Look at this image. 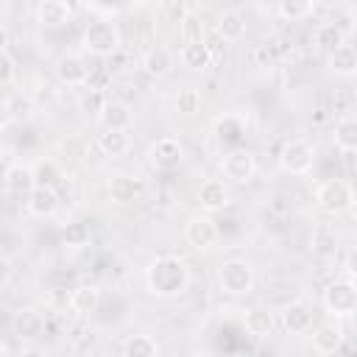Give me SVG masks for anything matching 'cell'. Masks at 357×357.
<instances>
[{
  "mask_svg": "<svg viewBox=\"0 0 357 357\" xmlns=\"http://www.w3.org/2000/svg\"><path fill=\"white\" fill-rule=\"evenodd\" d=\"M321 304H324L326 315L335 318V321L357 315V282L349 279V276L329 282L321 293Z\"/></svg>",
  "mask_w": 357,
  "mask_h": 357,
  "instance_id": "cell-4",
  "label": "cell"
},
{
  "mask_svg": "<svg viewBox=\"0 0 357 357\" xmlns=\"http://www.w3.org/2000/svg\"><path fill=\"white\" fill-rule=\"evenodd\" d=\"M145 156L156 170H176L184 162V145L178 137H159L156 142L148 145Z\"/></svg>",
  "mask_w": 357,
  "mask_h": 357,
  "instance_id": "cell-9",
  "label": "cell"
},
{
  "mask_svg": "<svg viewBox=\"0 0 357 357\" xmlns=\"http://www.w3.org/2000/svg\"><path fill=\"white\" fill-rule=\"evenodd\" d=\"M326 64H329V70L335 75L351 78V75H357V50L351 45H343V47H337V50H332L326 56Z\"/></svg>",
  "mask_w": 357,
  "mask_h": 357,
  "instance_id": "cell-29",
  "label": "cell"
},
{
  "mask_svg": "<svg viewBox=\"0 0 357 357\" xmlns=\"http://www.w3.org/2000/svg\"><path fill=\"white\" fill-rule=\"evenodd\" d=\"M95 145H98V151H100L103 156L117 159V156H126V153H128L131 137H128V131H109V128H103V131L98 134Z\"/></svg>",
  "mask_w": 357,
  "mask_h": 357,
  "instance_id": "cell-28",
  "label": "cell"
},
{
  "mask_svg": "<svg viewBox=\"0 0 357 357\" xmlns=\"http://www.w3.org/2000/svg\"><path fill=\"white\" fill-rule=\"evenodd\" d=\"M123 45V33L117 28V22L112 17H92L81 33V47L84 53L95 56V59H109L120 50Z\"/></svg>",
  "mask_w": 357,
  "mask_h": 357,
  "instance_id": "cell-2",
  "label": "cell"
},
{
  "mask_svg": "<svg viewBox=\"0 0 357 357\" xmlns=\"http://www.w3.org/2000/svg\"><path fill=\"white\" fill-rule=\"evenodd\" d=\"M310 248H312V254L321 257V259L335 257V254H337V234H335V229H329V226H318V229L312 231Z\"/></svg>",
  "mask_w": 357,
  "mask_h": 357,
  "instance_id": "cell-33",
  "label": "cell"
},
{
  "mask_svg": "<svg viewBox=\"0 0 357 357\" xmlns=\"http://www.w3.org/2000/svg\"><path fill=\"white\" fill-rule=\"evenodd\" d=\"M332 142L340 153H357V114H343L335 123Z\"/></svg>",
  "mask_w": 357,
  "mask_h": 357,
  "instance_id": "cell-23",
  "label": "cell"
},
{
  "mask_svg": "<svg viewBox=\"0 0 357 357\" xmlns=\"http://www.w3.org/2000/svg\"><path fill=\"white\" fill-rule=\"evenodd\" d=\"M184 240H187V245L195 248V251H209L212 245H218L220 229H218V223H215L209 215H195V218H190L187 226H184Z\"/></svg>",
  "mask_w": 357,
  "mask_h": 357,
  "instance_id": "cell-10",
  "label": "cell"
},
{
  "mask_svg": "<svg viewBox=\"0 0 357 357\" xmlns=\"http://www.w3.org/2000/svg\"><path fill=\"white\" fill-rule=\"evenodd\" d=\"M145 287L156 298H178L190 287V268L176 254H162L145 268Z\"/></svg>",
  "mask_w": 357,
  "mask_h": 357,
  "instance_id": "cell-1",
  "label": "cell"
},
{
  "mask_svg": "<svg viewBox=\"0 0 357 357\" xmlns=\"http://www.w3.org/2000/svg\"><path fill=\"white\" fill-rule=\"evenodd\" d=\"M343 340H346L343 324L335 321V318H329V321H324V324H318L312 329V351L321 354V357H329V354L340 351Z\"/></svg>",
  "mask_w": 357,
  "mask_h": 357,
  "instance_id": "cell-12",
  "label": "cell"
},
{
  "mask_svg": "<svg viewBox=\"0 0 357 357\" xmlns=\"http://www.w3.org/2000/svg\"><path fill=\"white\" fill-rule=\"evenodd\" d=\"M67 304H70V310H73L75 315L86 318V315H92V312L98 310V304H100V287L92 284V282H81V284H75V287L70 290Z\"/></svg>",
  "mask_w": 357,
  "mask_h": 357,
  "instance_id": "cell-18",
  "label": "cell"
},
{
  "mask_svg": "<svg viewBox=\"0 0 357 357\" xmlns=\"http://www.w3.org/2000/svg\"><path fill=\"white\" fill-rule=\"evenodd\" d=\"M3 187H6V192H8V195H22V198H28V195L36 190L33 167H31V165H25V162H11V165H6Z\"/></svg>",
  "mask_w": 357,
  "mask_h": 357,
  "instance_id": "cell-14",
  "label": "cell"
},
{
  "mask_svg": "<svg viewBox=\"0 0 357 357\" xmlns=\"http://www.w3.org/2000/svg\"><path fill=\"white\" fill-rule=\"evenodd\" d=\"M315 11V6L310 0H282L276 6V14L284 20V22H296V20H304Z\"/></svg>",
  "mask_w": 357,
  "mask_h": 357,
  "instance_id": "cell-34",
  "label": "cell"
},
{
  "mask_svg": "<svg viewBox=\"0 0 357 357\" xmlns=\"http://www.w3.org/2000/svg\"><path fill=\"white\" fill-rule=\"evenodd\" d=\"M178 59H181V64H184L187 70H192V73H201V70H206V67L215 61V56H212L206 39H204V42H192V45H181Z\"/></svg>",
  "mask_w": 357,
  "mask_h": 357,
  "instance_id": "cell-27",
  "label": "cell"
},
{
  "mask_svg": "<svg viewBox=\"0 0 357 357\" xmlns=\"http://www.w3.org/2000/svg\"><path fill=\"white\" fill-rule=\"evenodd\" d=\"M56 78L67 86H89V78H92V67L86 64L84 56L78 53H64L59 61H56Z\"/></svg>",
  "mask_w": 357,
  "mask_h": 357,
  "instance_id": "cell-11",
  "label": "cell"
},
{
  "mask_svg": "<svg viewBox=\"0 0 357 357\" xmlns=\"http://www.w3.org/2000/svg\"><path fill=\"white\" fill-rule=\"evenodd\" d=\"M142 70H145V75H151V78H165V75L173 70V53H170L167 47H162V45L148 47L145 56H142Z\"/></svg>",
  "mask_w": 357,
  "mask_h": 357,
  "instance_id": "cell-24",
  "label": "cell"
},
{
  "mask_svg": "<svg viewBox=\"0 0 357 357\" xmlns=\"http://www.w3.org/2000/svg\"><path fill=\"white\" fill-rule=\"evenodd\" d=\"M100 123L109 131H128L131 123H134V112L123 100H109L106 109H103V114H100Z\"/></svg>",
  "mask_w": 357,
  "mask_h": 357,
  "instance_id": "cell-25",
  "label": "cell"
},
{
  "mask_svg": "<svg viewBox=\"0 0 357 357\" xmlns=\"http://www.w3.org/2000/svg\"><path fill=\"white\" fill-rule=\"evenodd\" d=\"M279 321L287 335H307L312 329V310L304 301H290L282 307Z\"/></svg>",
  "mask_w": 357,
  "mask_h": 357,
  "instance_id": "cell-16",
  "label": "cell"
},
{
  "mask_svg": "<svg viewBox=\"0 0 357 357\" xmlns=\"http://www.w3.org/2000/svg\"><path fill=\"white\" fill-rule=\"evenodd\" d=\"M106 192L114 204H134L142 192V184L137 176H128V173H112L106 178Z\"/></svg>",
  "mask_w": 357,
  "mask_h": 357,
  "instance_id": "cell-17",
  "label": "cell"
},
{
  "mask_svg": "<svg viewBox=\"0 0 357 357\" xmlns=\"http://www.w3.org/2000/svg\"><path fill=\"white\" fill-rule=\"evenodd\" d=\"M220 176L229 184H248L257 176V156L243 145L220 156Z\"/></svg>",
  "mask_w": 357,
  "mask_h": 357,
  "instance_id": "cell-8",
  "label": "cell"
},
{
  "mask_svg": "<svg viewBox=\"0 0 357 357\" xmlns=\"http://www.w3.org/2000/svg\"><path fill=\"white\" fill-rule=\"evenodd\" d=\"M231 357H251V354H243V351H240V354H231Z\"/></svg>",
  "mask_w": 357,
  "mask_h": 357,
  "instance_id": "cell-43",
  "label": "cell"
},
{
  "mask_svg": "<svg viewBox=\"0 0 357 357\" xmlns=\"http://www.w3.org/2000/svg\"><path fill=\"white\" fill-rule=\"evenodd\" d=\"M201 109V92L195 89V86H181L178 92H176V112L178 114H195Z\"/></svg>",
  "mask_w": 357,
  "mask_h": 357,
  "instance_id": "cell-37",
  "label": "cell"
},
{
  "mask_svg": "<svg viewBox=\"0 0 357 357\" xmlns=\"http://www.w3.org/2000/svg\"><path fill=\"white\" fill-rule=\"evenodd\" d=\"M245 134H248V123L237 112H223V114H218L212 120V137L223 148V153L226 151H234V148H243Z\"/></svg>",
  "mask_w": 357,
  "mask_h": 357,
  "instance_id": "cell-7",
  "label": "cell"
},
{
  "mask_svg": "<svg viewBox=\"0 0 357 357\" xmlns=\"http://www.w3.org/2000/svg\"><path fill=\"white\" fill-rule=\"evenodd\" d=\"M279 167L282 173L287 176H307L315 165V145L304 137H296V139H287L279 151Z\"/></svg>",
  "mask_w": 357,
  "mask_h": 357,
  "instance_id": "cell-6",
  "label": "cell"
},
{
  "mask_svg": "<svg viewBox=\"0 0 357 357\" xmlns=\"http://www.w3.org/2000/svg\"><path fill=\"white\" fill-rule=\"evenodd\" d=\"M343 271H346L349 279L357 282V245H351V248L346 251V257H343Z\"/></svg>",
  "mask_w": 357,
  "mask_h": 357,
  "instance_id": "cell-40",
  "label": "cell"
},
{
  "mask_svg": "<svg viewBox=\"0 0 357 357\" xmlns=\"http://www.w3.org/2000/svg\"><path fill=\"white\" fill-rule=\"evenodd\" d=\"M215 33L223 39V42H240L245 36V17L237 11V8H226L218 14V22H215Z\"/></svg>",
  "mask_w": 357,
  "mask_h": 357,
  "instance_id": "cell-22",
  "label": "cell"
},
{
  "mask_svg": "<svg viewBox=\"0 0 357 357\" xmlns=\"http://www.w3.org/2000/svg\"><path fill=\"white\" fill-rule=\"evenodd\" d=\"M351 218L357 220V198H354V206H351Z\"/></svg>",
  "mask_w": 357,
  "mask_h": 357,
  "instance_id": "cell-42",
  "label": "cell"
},
{
  "mask_svg": "<svg viewBox=\"0 0 357 357\" xmlns=\"http://www.w3.org/2000/svg\"><path fill=\"white\" fill-rule=\"evenodd\" d=\"M243 326H245V332H248L251 337L265 340V337L273 335V329H276V318H273V312L265 310V307H251V310L243 312Z\"/></svg>",
  "mask_w": 357,
  "mask_h": 357,
  "instance_id": "cell-21",
  "label": "cell"
},
{
  "mask_svg": "<svg viewBox=\"0 0 357 357\" xmlns=\"http://www.w3.org/2000/svg\"><path fill=\"white\" fill-rule=\"evenodd\" d=\"M312 45L321 47V50H326V53H332V50H337V47L346 45V33H343V28L335 25V22H321V25L312 31Z\"/></svg>",
  "mask_w": 357,
  "mask_h": 357,
  "instance_id": "cell-30",
  "label": "cell"
},
{
  "mask_svg": "<svg viewBox=\"0 0 357 357\" xmlns=\"http://www.w3.org/2000/svg\"><path fill=\"white\" fill-rule=\"evenodd\" d=\"M11 326H14V335L20 340H28V343H33L36 337L45 335V318L36 310H17Z\"/></svg>",
  "mask_w": 357,
  "mask_h": 357,
  "instance_id": "cell-20",
  "label": "cell"
},
{
  "mask_svg": "<svg viewBox=\"0 0 357 357\" xmlns=\"http://www.w3.org/2000/svg\"><path fill=\"white\" fill-rule=\"evenodd\" d=\"M17 357H47V351H45L42 346H36V343H25Z\"/></svg>",
  "mask_w": 357,
  "mask_h": 357,
  "instance_id": "cell-41",
  "label": "cell"
},
{
  "mask_svg": "<svg viewBox=\"0 0 357 357\" xmlns=\"http://www.w3.org/2000/svg\"><path fill=\"white\" fill-rule=\"evenodd\" d=\"M218 287L223 296H231V298H240V296H248L254 293V284H257V273H254V265L243 257H231L226 262L218 265Z\"/></svg>",
  "mask_w": 357,
  "mask_h": 357,
  "instance_id": "cell-3",
  "label": "cell"
},
{
  "mask_svg": "<svg viewBox=\"0 0 357 357\" xmlns=\"http://www.w3.org/2000/svg\"><path fill=\"white\" fill-rule=\"evenodd\" d=\"M3 112H6L8 123H28L31 114H33V100L25 92H11L3 100Z\"/></svg>",
  "mask_w": 357,
  "mask_h": 357,
  "instance_id": "cell-31",
  "label": "cell"
},
{
  "mask_svg": "<svg viewBox=\"0 0 357 357\" xmlns=\"http://www.w3.org/2000/svg\"><path fill=\"white\" fill-rule=\"evenodd\" d=\"M14 78H17V61H14V56H11L8 47H0V84L3 86H11Z\"/></svg>",
  "mask_w": 357,
  "mask_h": 357,
  "instance_id": "cell-39",
  "label": "cell"
},
{
  "mask_svg": "<svg viewBox=\"0 0 357 357\" xmlns=\"http://www.w3.org/2000/svg\"><path fill=\"white\" fill-rule=\"evenodd\" d=\"M61 237H64V245H70V248H84V245H89L92 231H89V226H86V223L73 220V223H67V226H64Z\"/></svg>",
  "mask_w": 357,
  "mask_h": 357,
  "instance_id": "cell-35",
  "label": "cell"
},
{
  "mask_svg": "<svg viewBox=\"0 0 357 357\" xmlns=\"http://www.w3.org/2000/svg\"><path fill=\"white\" fill-rule=\"evenodd\" d=\"M33 20L42 25V28H64L73 22V6L64 3V0H39L33 6Z\"/></svg>",
  "mask_w": 357,
  "mask_h": 357,
  "instance_id": "cell-13",
  "label": "cell"
},
{
  "mask_svg": "<svg viewBox=\"0 0 357 357\" xmlns=\"http://www.w3.org/2000/svg\"><path fill=\"white\" fill-rule=\"evenodd\" d=\"M33 178L36 187H47V190H59V184L64 181V170L53 156H39L33 165Z\"/></svg>",
  "mask_w": 357,
  "mask_h": 357,
  "instance_id": "cell-26",
  "label": "cell"
},
{
  "mask_svg": "<svg viewBox=\"0 0 357 357\" xmlns=\"http://www.w3.org/2000/svg\"><path fill=\"white\" fill-rule=\"evenodd\" d=\"M25 212L31 218H53L59 212V192L56 190H47V187H36L28 198H25Z\"/></svg>",
  "mask_w": 357,
  "mask_h": 357,
  "instance_id": "cell-19",
  "label": "cell"
},
{
  "mask_svg": "<svg viewBox=\"0 0 357 357\" xmlns=\"http://www.w3.org/2000/svg\"><path fill=\"white\" fill-rule=\"evenodd\" d=\"M198 204L204 212H223L231 204V190L229 181L223 178H206L198 187Z\"/></svg>",
  "mask_w": 357,
  "mask_h": 357,
  "instance_id": "cell-15",
  "label": "cell"
},
{
  "mask_svg": "<svg viewBox=\"0 0 357 357\" xmlns=\"http://www.w3.org/2000/svg\"><path fill=\"white\" fill-rule=\"evenodd\" d=\"M178 39L181 45H192V42H204V22L195 14H187L178 22Z\"/></svg>",
  "mask_w": 357,
  "mask_h": 357,
  "instance_id": "cell-36",
  "label": "cell"
},
{
  "mask_svg": "<svg viewBox=\"0 0 357 357\" xmlns=\"http://www.w3.org/2000/svg\"><path fill=\"white\" fill-rule=\"evenodd\" d=\"M354 198H357V192H354L351 181H346V178H326V181H321L318 190H315V204H318V209H321L324 215H332V218L351 212Z\"/></svg>",
  "mask_w": 357,
  "mask_h": 357,
  "instance_id": "cell-5",
  "label": "cell"
},
{
  "mask_svg": "<svg viewBox=\"0 0 357 357\" xmlns=\"http://www.w3.org/2000/svg\"><path fill=\"white\" fill-rule=\"evenodd\" d=\"M120 357H159V343L145 332L131 335V337H126Z\"/></svg>",
  "mask_w": 357,
  "mask_h": 357,
  "instance_id": "cell-32",
  "label": "cell"
},
{
  "mask_svg": "<svg viewBox=\"0 0 357 357\" xmlns=\"http://www.w3.org/2000/svg\"><path fill=\"white\" fill-rule=\"evenodd\" d=\"M106 95L103 92H98V89H86L84 92V98H81V112L84 114H95V117H100L103 114V109H106Z\"/></svg>",
  "mask_w": 357,
  "mask_h": 357,
  "instance_id": "cell-38",
  "label": "cell"
}]
</instances>
